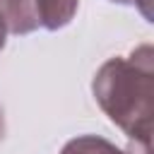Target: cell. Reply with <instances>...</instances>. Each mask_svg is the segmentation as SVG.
I'll return each mask as SVG.
<instances>
[{
    "label": "cell",
    "instance_id": "obj_4",
    "mask_svg": "<svg viewBox=\"0 0 154 154\" xmlns=\"http://www.w3.org/2000/svg\"><path fill=\"white\" fill-rule=\"evenodd\" d=\"M60 154H128L123 149H118L113 142L103 140V137H96V135H82V137H75L70 140Z\"/></svg>",
    "mask_w": 154,
    "mask_h": 154
},
{
    "label": "cell",
    "instance_id": "obj_7",
    "mask_svg": "<svg viewBox=\"0 0 154 154\" xmlns=\"http://www.w3.org/2000/svg\"><path fill=\"white\" fill-rule=\"evenodd\" d=\"M5 137V113H2V106H0V140Z\"/></svg>",
    "mask_w": 154,
    "mask_h": 154
},
{
    "label": "cell",
    "instance_id": "obj_5",
    "mask_svg": "<svg viewBox=\"0 0 154 154\" xmlns=\"http://www.w3.org/2000/svg\"><path fill=\"white\" fill-rule=\"evenodd\" d=\"M113 2H123V5H137L147 19L152 17V7H149V5H152V0H113Z\"/></svg>",
    "mask_w": 154,
    "mask_h": 154
},
{
    "label": "cell",
    "instance_id": "obj_6",
    "mask_svg": "<svg viewBox=\"0 0 154 154\" xmlns=\"http://www.w3.org/2000/svg\"><path fill=\"white\" fill-rule=\"evenodd\" d=\"M5 36H7V26H5V19H2V14H0V51H2V46H5Z\"/></svg>",
    "mask_w": 154,
    "mask_h": 154
},
{
    "label": "cell",
    "instance_id": "obj_3",
    "mask_svg": "<svg viewBox=\"0 0 154 154\" xmlns=\"http://www.w3.org/2000/svg\"><path fill=\"white\" fill-rule=\"evenodd\" d=\"M0 14L12 34H31L38 29L34 0H0Z\"/></svg>",
    "mask_w": 154,
    "mask_h": 154
},
{
    "label": "cell",
    "instance_id": "obj_1",
    "mask_svg": "<svg viewBox=\"0 0 154 154\" xmlns=\"http://www.w3.org/2000/svg\"><path fill=\"white\" fill-rule=\"evenodd\" d=\"M94 96L103 113L130 137L132 154H152L154 65L152 46H140L130 58L106 60L94 77Z\"/></svg>",
    "mask_w": 154,
    "mask_h": 154
},
{
    "label": "cell",
    "instance_id": "obj_2",
    "mask_svg": "<svg viewBox=\"0 0 154 154\" xmlns=\"http://www.w3.org/2000/svg\"><path fill=\"white\" fill-rule=\"evenodd\" d=\"M77 5H79V0H34L36 22H38V26H43L48 31L63 29L75 17Z\"/></svg>",
    "mask_w": 154,
    "mask_h": 154
}]
</instances>
